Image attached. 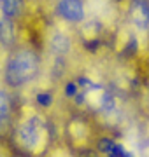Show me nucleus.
<instances>
[{"label": "nucleus", "mask_w": 149, "mask_h": 157, "mask_svg": "<svg viewBox=\"0 0 149 157\" xmlns=\"http://www.w3.org/2000/svg\"><path fill=\"white\" fill-rule=\"evenodd\" d=\"M39 72V58L32 51H18L7 61L6 82L9 86H23L30 82Z\"/></svg>", "instance_id": "1"}, {"label": "nucleus", "mask_w": 149, "mask_h": 157, "mask_svg": "<svg viewBox=\"0 0 149 157\" xmlns=\"http://www.w3.org/2000/svg\"><path fill=\"white\" fill-rule=\"evenodd\" d=\"M42 131H44V122H42V119L32 117V119H28L26 122H23L19 126L18 135H19L21 143H23L26 148H35L37 143H39V140H40Z\"/></svg>", "instance_id": "2"}, {"label": "nucleus", "mask_w": 149, "mask_h": 157, "mask_svg": "<svg viewBox=\"0 0 149 157\" xmlns=\"http://www.w3.org/2000/svg\"><path fill=\"white\" fill-rule=\"evenodd\" d=\"M130 19L135 28L140 32H149V2L147 0H132L130 4Z\"/></svg>", "instance_id": "3"}, {"label": "nucleus", "mask_w": 149, "mask_h": 157, "mask_svg": "<svg viewBox=\"0 0 149 157\" xmlns=\"http://www.w3.org/2000/svg\"><path fill=\"white\" fill-rule=\"evenodd\" d=\"M58 12L67 21L77 23V21H83V17H84V6H83L81 0H60Z\"/></svg>", "instance_id": "4"}, {"label": "nucleus", "mask_w": 149, "mask_h": 157, "mask_svg": "<svg viewBox=\"0 0 149 157\" xmlns=\"http://www.w3.org/2000/svg\"><path fill=\"white\" fill-rule=\"evenodd\" d=\"M51 51L58 56L62 54H67L70 51V39L62 32H56V33L51 37Z\"/></svg>", "instance_id": "5"}, {"label": "nucleus", "mask_w": 149, "mask_h": 157, "mask_svg": "<svg viewBox=\"0 0 149 157\" xmlns=\"http://www.w3.org/2000/svg\"><path fill=\"white\" fill-rule=\"evenodd\" d=\"M14 25H12V19L9 17H2L0 19V42L4 45H12L14 42Z\"/></svg>", "instance_id": "6"}, {"label": "nucleus", "mask_w": 149, "mask_h": 157, "mask_svg": "<svg viewBox=\"0 0 149 157\" xmlns=\"http://www.w3.org/2000/svg\"><path fill=\"white\" fill-rule=\"evenodd\" d=\"M0 9L4 12V16L12 19L21 14L23 11V0H0Z\"/></svg>", "instance_id": "7"}, {"label": "nucleus", "mask_w": 149, "mask_h": 157, "mask_svg": "<svg viewBox=\"0 0 149 157\" xmlns=\"http://www.w3.org/2000/svg\"><path fill=\"white\" fill-rule=\"evenodd\" d=\"M98 148L103 152V154H107L109 157H123V147L114 143L112 140H107V138H103V140L98 141Z\"/></svg>", "instance_id": "8"}, {"label": "nucleus", "mask_w": 149, "mask_h": 157, "mask_svg": "<svg viewBox=\"0 0 149 157\" xmlns=\"http://www.w3.org/2000/svg\"><path fill=\"white\" fill-rule=\"evenodd\" d=\"M9 112H11V100L6 91L0 89V122H4L9 117Z\"/></svg>", "instance_id": "9"}, {"label": "nucleus", "mask_w": 149, "mask_h": 157, "mask_svg": "<svg viewBox=\"0 0 149 157\" xmlns=\"http://www.w3.org/2000/svg\"><path fill=\"white\" fill-rule=\"evenodd\" d=\"M114 107H116L114 96L111 94V93H103L102 98H100V108H102L103 112H111Z\"/></svg>", "instance_id": "10"}, {"label": "nucleus", "mask_w": 149, "mask_h": 157, "mask_svg": "<svg viewBox=\"0 0 149 157\" xmlns=\"http://www.w3.org/2000/svg\"><path fill=\"white\" fill-rule=\"evenodd\" d=\"M37 101H39L42 107H47V105H51V94H47V93H40V94H37Z\"/></svg>", "instance_id": "11"}, {"label": "nucleus", "mask_w": 149, "mask_h": 157, "mask_svg": "<svg viewBox=\"0 0 149 157\" xmlns=\"http://www.w3.org/2000/svg\"><path fill=\"white\" fill-rule=\"evenodd\" d=\"M75 93H77V89H75V84H69V86H67V94H69V96L75 94Z\"/></svg>", "instance_id": "12"}]
</instances>
